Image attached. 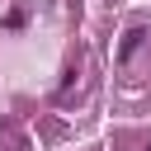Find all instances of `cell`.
Masks as SVG:
<instances>
[{
  "label": "cell",
  "instance_id": "cell-1",
  "mask_svg": "<svg viewBox=\"0 0 151 151\" xmlns=\"http://www.w3.org/2000/svg\"><path fill=\"white\" fill-rule=\"evenodd\" d=\"M142 38H146V28H127V33H123V47H118V61H127V57L142 47Z\"/></svg>",
  "mask_w": 151,
  "mask_h": 151
},
{
  "label": "cell",
  "instance_id": "cell-2",
  "mask_svg": "<svg viewBox=\"0 0 151 151\" xmlns=\"http://www.w3.org/2000/svg\"><path fill=\"white\" fill-rule=\"evenodd\" d=\"M146 151H151V146H146Z\"/></svg>",
  "mask_w": 151,
  "mask_h": 151
}]
</instances>
